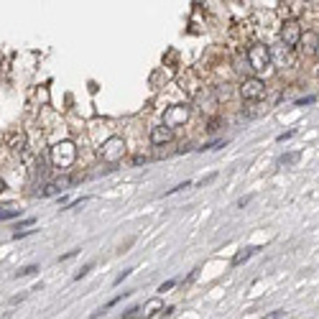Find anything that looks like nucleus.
<instances>
[{
	"instance_id": "obj_1",
	"label": "nucleus",
	"mask_w": 319,
	"mask_h": 319,
	"mask_svg": "<svg viewBox=\"0 0 319 319\" xmlns=\"http://www.w3.org/2000/svg\"><path fill=\"white\" fill-rule=\"evenodd\" d=\"M74 158H77V148H74V143H69V140H62V143H56V146L51 148V164H54L56 169H62V171H67V169L74 164Z\"/></svg>"
},
{
	"instance_id": "obj_2",
	"label": "nucleus",
	"mask_w": 319,
	"mask_h": 319,
	"mask_svg": "<svg viewBox=\"0 0 319 319\" xmlns=\"http://www.w3.org/2000/svg\"><path fill=\"white\" fill-rule=\"evenodd\" d=\"M248 64H250V69H253L255 74L268 72V69H271V54H268V46H263V44H253V46L248 49Z\"/></svg>"
},
{
	"instance_id": "obj_3",
	"label": "nucleus",
	"mask_w": 319,
	"mask_h": 319,
	"mask_svg": "<svg viewBox=\"0 0 319 319\" xmlns=\"http://www.w3.org/2000/svg\"><path fill=\"white\" fill-rule=\"evenodd\" d=\"M100 156H102V161H107V164H118L120 158L125 156V140H123L120 135H110V138L102 143Z\"/></svg>"
},
{
	"instance_id": "obj_4",
	"label": "nucleus",
	"mask_w": 319,
	"mask_h": 319,
	"mask_svg": "<svg viewBox=\"0 0 319 319\" xmlns=\"http://www.w3.org/2000/svg\"><path fill=\"white\" fill-rule=\"evenodd\" d=\"M240 95H243V100H248V102H258V100L266 97V82H263L260 77H248V79H243V84H240Z\"/></svg>"
},
{
	"instance_id": "obj_5",
	"label": "nucleus",
	"mask_w": 319,
	"mask_h": 319,
	"mask_svg": "<svg viewBox=\"0 0 319 319\" xmlns=\"http://www.w3.org/2000/svg\"><path fill=\"white\" fill-rule=\"evenodd\" d=\"M189 120V107L187 105H171L166 112H164V125L166 128H177V125H184Z\"/></svg>"
},
{
	"instance_id": "obj_6",
	"label": "nucleus",
	"mask_w": 319,
	"mask_h": 319,
	"mask_svg": "<svg viewBox=\"0 0 319 319\" xmlns=\"http://www.w3.org/2000/svg\"><path fill=\"white\" fill-rule=\"evenodd\" d=\"M299 41H301L299 23L296 21H283V26H281V44L286 49H294V46H299Z\"/></svg>"
},
{
	"instance_id": "obj_7",
	"label": "nucleus",
	"mask_w": 319,
	"mask_h": 319,
	"mask_svg": "<svg viewBox=\"0 0 319 319\" xmlns=\"http://www.w3.org/2000/svg\"><path fill=\"white\" fill-rule=\"evenodd\" d=\"M268 54H271V64H273V62H276L278 67H288V64H291V49H286L281 41L273 44V46L268 49Z\"/></svg>"
},
{
	"instance_id": "obj_8",
	"label": "nucleus",
	"mask_w": 319,
	"mask_h": 319,
	"mask_svg": "<svg viewBox=\"0 0 319 319\" xmlns=\"http://www.w3.org/2000/svg\"><path fill=\"white\" fill-rule=\"evenodd\" d=\"M171 138H174V130L166 128L164 123H161V125H156V128H151V143H153V146L171 143Z\"/></svg>"
},
{
	"instance_id": "obj_9",
	"label": "nucleus",
	"mask_w": 319,
	"mask_h": 319,
	"mask_svg": "<svg viewBox=\"0 0 319 319\" xmlns=\"http://www.w3.org/2000/svg\"><path fill=\"white\" fill-rule=\"evenodd\" d=\"M301 51L306 54V56H314L316 54V49H319V36L314 34V31H306V34H301Z\"/></svg>"
},
{
	"instance_id": "obj_10",
	"label": "nucleus",
	"mask_w": 319,
	"mask_h": 319,
	"mask_svg": "<svg viewBox=\"0 0 319 319\" xmlns=\"http://www.w3.org/2000/svg\"><path fill=\"white\" fill-rule=\"evenodd\" d=\"M299 158H301V151H294V153H283L281 158H278V166H296L299 164Z\"/></svg>"
},
{
	"instance_id": "obj_11",
	"label": "nucleus",
	"mask_w": 319,
	"mask_h": 319,
	"mask_svg": "<svg viewBox=\"0 0 319 319\" xmlns=\"http://www.w3.org/2000/svg\"><path fill=\"white\" fill-rule=\"evenodd\" d=\"M18 215H21V207H16V205L0 207V222H3V220H13V217H18Z\"/></svg>"
},
{
	"instance_id": "obj_12",
	"label": "nucleus",
	"mask_w": 319,
	"mask_h": 319,
	"mask_svg": "<svg viewBox=\"0 0 319 319\" xmlns=\"http://www.w3.org/2000/svg\"><path fill=\"white\" fill-rule=\"evenodd\" d=\"M255 250H258V248H253V245H248V248L238 250V253H235V258H233V266H240V263H245V260H248V258H250Z\"/></svg>"
},
{
	"instance_id": "obj_13",
	"label": "nucleus",
	"mask_w": 319,
	"mask_h": 319,
	"mask_svg": "<svg viewBox=\"0 0 319 319\" xmlns=\"http://www.w3.org/2000/svg\"><path fill=\"white\" fill-rule=\"evenodd\" d=\"M156 309H161V301H158V299H151V301L146 304V309H143V316H153Z\"/></svg>"
},
{
	"instance_id": "obj_14",
	"label": "nucleus",
	"mask_w": 319,
	"mask_h": 319,
	"mask_svg": "<svg viewBox=\"0 0 319 319\" xmlns=\"http://www.w3.org/2000/svg\"><path fill=\"white\" fill-rule=\"evenodd\" d=\"M36 271H39V266H26V268H21L16 276H18V278H21V276H34Z\"/></svg>"
},
{
	"instance_id": "obj_15",
	"label": "nucleus",
	"mask_w": 319,
	"mask_h": 319,
	"mask_svg": "<svg viewBox=\"0 0 319 319\" xmlns=\"http://www.w3.org/2000/svg\"><path fill=\"white\" fill-rule=\"evenodd\" d=\"M222 146H225V140H215V143H205L202 151H215V148H222Z\"/></svg>"
},
{
	"instance_id": "obj_16",
	"label": "nucleus",
	"mask_w": 319,
	"mask_h": 319,
	"mask_svg": "<svg viewBox=\"0 0 319 319\" xmlns=\"http://www.w3.org/2000/svg\"><path fill=\"white\" fill-rule=\"evenodd\" d=\"M90 271H92V263H90V266H84V268H82L79 273H74V281H79V278H84V276H87Z\"/></svg>"
},
{
	"instance_id": "obj_17",
	"label": "nucleus",
	"mask_w": 319,
	"mask_h": 319,
	"mask_svg": "<svg viewBox=\"0 0 319 319\" xmlns=\"http://www.w3.org/2000/svg\"><path fill=\"white\" fill-rule=\"evenodd\" d=\"M314 100H316V97H314V95H309V97H301V100H296V105H311Z\"/></svg>"
},
{
	"instance_id": "obj_18",
	"label": "nucleus",
	"mask_w": 319,
	"mask_h": 319,
	"mask_svg": "<svg viewBox=\"0 0 319 319\" xmlns=\"http://www.w3.org/2000/svg\"><path fill=\"white\" fill-rule=\"evenodd\" d=\"M294 135H296V130H286V133L278 135V140H288V138H294Z\"/></svg>"
},
{
	"instance_id": "obj_19",
	"label": "nucleus",
	"mask_w": 319,
	"mask_h": 319,
	"mask_svg": "<svg viewBox=\"0 0 319 319\" xmlns=\"http://www.w3.org/2000/svg\"><path fill=\"white\" fill-rule=\"evenodd\" d=\"M283 316V309H276L273 314H268V316H263V319H281Z\"/></svg>"
},
{
	"instance_id": "obj_20",
	"label": "nucleus",
	"mask_w": 319,
	"mask_h": 319,
	"mask_svg": "<svg viewBox=\"0 0 319 319\" xmlns=\"http://www.w3.org/2000/svg\"><path fill=\"white\" fill-rule=\"evenodd\" d=\"M174 283H177V281H166V283H161V286H158V291H169Z\"/></svg>"
},
{
	"instance_id": "obj_21",
	"label": "nucleus",
	"mask_w": 319,
	"mask_h": 319,
	"mask_svg": "<svg viewBox=\"0 0 319 319\" xmlns=\"http://www.w3.org/2000/svg\"><path fill=\"white\" fill-rule=\"evenodd\" d=\"M128 276H130V271H123V273L115 278V286H118V283H123V278H128Z\"/></svg>"
},
{
	"instance_id": "obj_22",
	"label": "nucleus",
	"mask_w": 319,
	"mask_h": 319,
	"mask_svg": "<svg viewBox=\"0 0 319 319\" xmlns=\"http://www.w3.org/2000/svg\"><path fill=\"white\" fill-rule=\"evenodd\" d=\"M248 202H250V197H243V199H238V207H245Z\"/></svg>"
},
{
	"instance_id": "obj_23",
	"label": "nucleus",
	"mask_w": 319,
	"mask_h": 319,
	"mask_svg": "<svg viewBox=\"0 0 319 319\" xmlns=\"http://www.w3.org/2000/svg\"><path fill=\"white\" fill-rule=\"evenodd\" d=\"M3 192H6V182H3V179H0V194H3Z\"/></svg>"
},
{
	"instance_id": "obj_24",
	"label": "nucleus",
	"mask_w": 319,
	"mask_h": 319,
	"mask_svg": "<svg viewBox=\"0 0 319 319\" xmlns=\"http://www.w3.org/2000/svg\"><path fill=\"white\" fill-rule=\"evenodd\" d=\"M316 56H319V49H316Z\"/></svg>"
}]
</instances>
